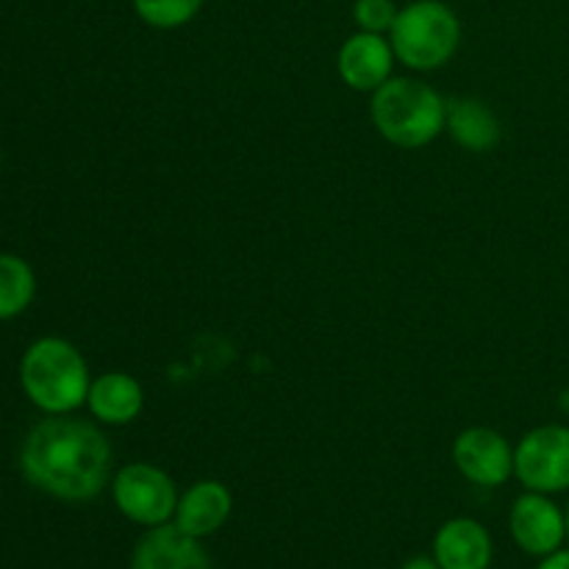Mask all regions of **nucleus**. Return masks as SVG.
<instances>
[{"label":"nucleus","instance_id":"obj_7","mask_svg":"<svg viewBox=\"0 0 569 569\" xmlns=\"http://www.w3.org/2000/svg\"><path fill=\"white\" fill-rule=\"evenodd\" d=\"M453 465L476 487L498 489L515 476V448L492 428H467L453 442Z\"/></svg>","mask_w":569,"mask_h":569},{"label":"nucleus","instance_id":"obj_6","mask_svg":"<svg viewBox=\"0 0 569 569\" xmlns=\"http://www.w3.org/2000/svg\"><path fill=\"white\" fill-rule=\"evenodd\" d=\"M515 476L528 492L556 495L569 489V428L542 426L515 448Z\"/></svg>","mask_w":569,"mask_h":569},{"label":"nucleus","instance_id":"obj_11","mask_svg":"<svg viewBox=\"0 0 569 569\" xmlns=\"http://www.w3.org/2000/svg\"><path fill=\"white\" fill-rule=\"evenodd\" d=\"M492 556V533L472 517H453L433 537V559L442 569H489Z\"/></svg>","mask_w":569,"mask_h":569},{"label":"nucleus","instance_id":"obj_15","mask_svg":"<svg viewBox=\"0 0 569 569\" xmlns=\"http://www.w3.org/2000/svg\"><path fill=\"white\" fill-rule=\"evenodd\" d=\"M37 292V278L20 256L0 253V320L22 315Z\"/></svg>","mask_w":569,"mask_h":569},{"label":"nucleus","instance_id":"obj_8","mask_svg":"<svg viewBox=\"0 0 569 569\" xmlns=\"http://www.w3.org/2000/svg\"><path fill=\"white\" fill-rule=\"evenodd\" d=\"M509 531L522 553L545 559L565 545L567 515L548 495L526 492L511 506Z\"/></svg>","mask_w":569,"mask_h":569},{"label":"nucleus","instance_id":"obj_12","mask_svg":"<svg viewBox=\"0 0 569 569\" xmlns=\"http://www.w3.org/2000/svg\"><path fill=\"white\" fill-rule=\"evenodd\" d=\"M233 509L231 489L220 481H198L178 498L172 522L189 537L206 539L220 531Z\"/></svg>","mask_w":569,"mask_h":569},{"label":"nucleus","instance_id":"obj_18","mask_svg":"<svg viewBox=\"0 0 569 569\" xmlns=\"http://www.w3.org/2000/svg\"><path fill=\"white\" fill-rule=\"evenodd\" d=\"M537 569H569V550H556V553L545 556L542 561H539Z\"/></svg>","mask_w":569,"mask_h":569},{"label":"nucleus","instance_id":"obj_9","mask_svg":"<svg viewBox=\"0 0 569 569\" xmlns=\"http://www.w3.org/2000/svg\"><path fill=\"white\" fill-rule=\"evenodd\" d=\"M395 50L383 33L356 31L353 37L345 39L337 56L339 78L356 92H376L378 87L392 78Z\"/></svg>","mask_w":569,"mask_h":569},{"label":"nucleus","instance_id":"obj_19","mask_svg":"<svg viewBox=\"0 0 569 569\" xmlns=\"http://www.w3.org/2000/svg\"><path fill=\"white\" fill-rule=\"evenodd\" d=\"M400 569H442V567L437 565V559H433V556H415V559L406 561Z\"/></svg>","mask_w":569,"mask_h":569},{"label":"nucleus","instance_id":"obj_20","mask_svg":"<svg viewBox=\"0 0 569 569\" xmlns=\"http://www.w3.org/2000/svg\"><path fill=\"white\" fill-rule=\"evenodd\" d=\"M567 542H569V506H567Z\"/></svg>","mask_w":569,"mask_h":569},{"label":"nucleus","instance_id":"obj_14","mask_svg":"<svg viewBox=\"0 0 569 569\" xmlns=\"http://www.w3.org/2000/svg\"><path fill=\"white\" fill-rule=\"evenodd\" d=\"M445 131L459 148L470 153H487L500 142V120L487 103L476 98H456L448 103Z\"/></svg>","mask_w":569,"mask_h":569},{"label":"nucleus","instance_id":"obj_10","mask_svg":"<svg viewBox=\"0 0 569 569\" xmlns=\"http://www.w3.org/2000/svg\"><path fill=\"white\" fill-rule=\"evenodd\" d=\"M131 569H211L200 539L189 537L176 522L148 528L133 545Z\"/></svg>","mask_w":569,"mask_h":569},{"label":"nucleus","instance_id":"obj_2","mask_svg":"<svg viewBox=\"0 0 569 569\" xmlns=\"http://www.w3.org/2000/svg\"><path fill=\"white\" fill-rule=\"evenodd\" d=\"M448 103L442 94L417 78H389L372 92L370 117L376 131L389 144L417 150L431 144L445 131Z\"/></svg>","mask_w":569,"mask_h":569},{"label":"nucleus","instance_id":"obj_5","mask_svg":"<svg viewBox=\"0 0 569 569\" xmlns=\"http://www.w3.org/2000/svg\"><path fill=\"white\" fill-rule=\"evenodd\" d=\"M111 498L126 520L142 528H156L172 522L181 495L161 467L131 461L111 478Z\"/></svg>","mask_w":569,"mask_h":569},{"label":"nucleus","instance_id":"obj_16","mask_svg":"<svg viewBox=\"0 0 569 569\" xmlns=\"http://www.w3.org/2000/svg\"><path fill=\"white\" fill-rule=\"evenodd\" d=\"M131 6L144 26L156 31H176L200 14L203 0H131Z\"/></svg>","mask_w":569,"mask_h":569},{"label":"nucleus","instance_id":"obj_13","mask_svg":"<svg viewBox=\"0 0 569 569\" xmlns=\"http://www.w3.org/2000/svg\"><path fill=\"white\" fill-rule=\"evenodd\" d=\"M87 406L94 420H100L103 426H128L142 415L144 392L137 378H131L128 372H103L89 387Z\"/></svg>","mask_w":569,"mask_h":569},{"label":"nucleus","instance_id":"obj_17","mask_svg":"<svg viewBox=\"0 0 569 569\" xmlns=\"http://www.w3.org/2000/svg\"><path fill=\"white\" fill-rule=\"evenodd\" d=\"M398 6L395 0H356L353 3V20L359 31L370 33H389L395 20H398Z\"/></svg>","mask_w":569,"mask_h":569},{"label":"nucleus","instance_id":"obj_1","mask_svg":"<svg viewBox=\"0 0 569 569\" xmlns=\"http://www.w3.org/2000/svg\"><path fill=\"white\" fill-rule=\"evenodd\" d=\"M111 445L87 420L53 415L22 442V476L44 495L67 503L94 500L111 481Z\"/></svg>","mask_w":569,"mask_h":569},{"label":"nucleus","instance_id":"obj_3","mask_svg":"<svg viewBox=\"0 0 569 569\" xmlns=\"http://www.w3.org/2000/svg\"><path fill=\"white\" fill-rule=\"evenodd\" d=\"M20 383L37 409L48 415H70L87 403L92 378L87 359L76 345L59 337H44L22 356Z\"/></svg>","mask_w":569,"mask_h":569},{"label":"nucleus","instance_id":"obj_4","mask_svg":"<svg viewBox=\"0 0 569 569\" xmlns=\"http://www.w3.org/2000/svg\"><path fill=\"white\" fill-rule=\"evenodd\" d=\"M389 42L400 64L417 72H433L459 50L461 20L442 0H415L398 11Z\"/></svg>","mask_w":569,"mask_h":569}]
</instances>
